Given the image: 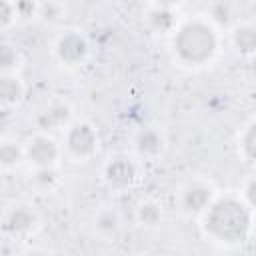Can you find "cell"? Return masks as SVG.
Wrapping results in <instances>:
<instances>
[{
  "label": "cell",
  "instance_id": "6da1fadb",
  "mask_svg": "<svg viewBox=\"0 0 256 256\" xmlns=\"http://www.w3.org/2000/svg\"><path fill=\"white\" fill-rule=\"evenodd\" d=\"M200 228L204 236L216 244H242L252 228V208L242 200V196L216 194L200 216Z\"/></svg>",
  "mask_w": 256,
  "mask_h": 256
},
{
  "label": "cell",
  "instance_id": "7a4b0ae2",
  "mask_svg": "<svg viewBox=\"0 0 256 256\" xmlns=\"http://www.w3.org/2000/svg\"><path fill=\"white\" fill-rule=\"evenodd\" d=\"M170 48L180 66L196 70L208 66L216 58L220 50V36L208 18L194 16L176 24L172 30Z\"/></svg>",
  "mask_w": 256,
  "mask_h": 256
},
{
  "label": "cell",
  "instance_id": "3957f363",
  "mask_svg": "<svg viewBox=\"0 0 256 256\" xmlns=\"http://www.w3.org/2000/svg\"><path fill=\"white\" fill-rule=\"evenodd\" d=\"M98 132L86 120H72L64 128L62 152H66L76 162H86L98 152Z\"/></svg>",
  "mask_w": 256,
  "mask_h": 256
},
{
  "label": "cell",
  "instance_id": "277c9868",
  "mask_svg": "<svg viewBox=\"0 0 256 256\" xmlns=\"http://www.w3.org/2000/svg\"><path fill=\"white\" fill-rule=\"evenodd\" d=\"M52 54L58 64H62L66 68H78L90 56V42L82 32L66 30L54 40Z\"/></svg>",
  "mask_w": 256,
  "mask_h": 256
},
{
  "label": "cell",
  "instance_id": "5b68a950",
  "mask_svg": "<svg viewBox=\"0 0 256 256\" xmlns=\"http://www.w3.org/2000/svg\"><path fill=\"white\" fill-rule=\"evenodd\" d=\"M138 176H140V164L134 156H128V154L112 156L102 168V178L106 186L114 192L130 190L138 182Z\"/></svg>",
  "mask_w": 256,
  "mask_h": 256
},
{
  "label": "cell",
  "instance_id": "8992f818",
  "mask_svg": "<svg viewBox=\"0 0 256 256\" xmlns=\"http://www.w3.org/2000/svg\"><path fill=\"white\" fill-rule=\"evenodd\" d=\"M216 190L210 182L206 180H190L184 186H180L178 194H176V204L178 210L188 216V218H200L202 212L210 206V202L214 200Z\"/></svg>",
  "mask_w": 256,
  "mask_h": 256
},
{
  "label": "cell",
  "instance_id": "52a82bcc",
  "mask_svg": "<svg viewBox=\"0 0 256 256\" xmlns=\"http://www.w3.org/2000/svg\"><path fill=\"white\" fill-rule=\"evenodd\" d=\"M62 144L50 132H36L24 142V158L32 168L58 166L62 158Z\"/></svg>",
  "mask_w": 256,
  "mask_h": 256
},
{
  "label": "cell",
  "instance_id": "ba28073f",
  "mask_svg": "<svg viewBox=\"0 0 256 256\" xmlns=\"http://www.w3.org/2000/svg\"><path fill=\"white\" fill-rule=\"evenodd\" d=\"M2 232L10 238H28L32 236L40 226V216L34 210V206L26 202L12 204L4 216H2Z\"/></svg>",
  "mask_w": 256,
  "mask_h": 256
},
{
  "label": "cell",
  "instance_id": "9c48e42d",
  "mask_svg": "<svg viewBox=\"0 0 256 256\" xmlns=\"http://www.w3.org/2000/svg\"><path fill=\"white\" fill-rule=\"evenodd\" d=\"M132 148L140 160H156L166 150V136L158 126H144L134 134Z\"/></svg>",
  "mask_w": 256,
  "mask_h": 256
},
{
  "label": "cell",
  "instance_id": "30bf717a",
  "mask_svg": "<svg viewBox=\"0 0 256 256\" xmlns=\"http://www.w3.org/2000/svg\"><path fill=\"white\" fill-rule=\"evenodd\" d=\"M72 106L68 102L56 100L50 102L46 108H42L36 116V126L42 132H52V130H64L70 122H72Z\"/></svg>",
  "mask_w": 256,
  "mask_h": 256
},
{
  "label": "cell",
  "instance_id": "8fae6325",
  "mask_svg": "<svg viewBox=\"0 0 256 256\" xmlns=\"http://www.w3.org/2000/svg\"><path fill=\"white\" fill-rule=\"evenodd\" d=\"M26 86L16 72H0V108L8 110L22 102Z\"/></svg>",
  "mask_w": 256,
  "mask_h": 256
},
{
  "label": "cell",
  "instance_id": "7c38bea8",
  "mask_svg": "<svg viewBox=\"0 0 256 256\" xmlns=\"http://www.w3.org/2000/svg\"><path fill=\"white\" fill-rule=\"evenodd\" d=\"M120 228H122V216H120V212L116 208L108 206V208H102V210L96 212V216H94V232L100 238L112 240V238L118 236Z\"/></svg>",
  "mask_w": 256,
  "mask_h": 256
},
{
  "label": "cell",
  "instance_id": "4fadbf2b",
  "mask_svg": "<svg viewBox=\"0 0 256 256\" xmlns=\"http://www.w3.org/2000/svg\"><path fill=\"white\" fill-rule=\"evenodd\" d=\"M230 44L240 56H252L256 48V30L252 24H236L230 32Z\"/></svg>",
  "mask_w": 256,
  "mask_h": 256
},
{
  "label": "cell",
  "instance_id": "5bb4252c",
  "mask_svg": "<svg viewBox=\"0 0 256 256\" xmlns=\"http://www.w3.org/2000/svg\"><path fill=\"white\" fill-rule=\"evenodd\" d=\"M164 220V210H162V204L152 200V198H146L142 200L138 206H136V222L144 228H158Z\"/></svg>",
  "mask_w": 256,
  "mask_h": 256
},
{
  "label": "cell",
  "instance_id": "9a60e30c",
  "mask_svg": "<svg viewBox=\"0 0 256 256\" xmlns=\"http://www.w3.org/2000/svg\"><path fill=\"white\" fill-rule=\"evenodd\" d=\"M24 160V144L14 138H0V168L14 170Z\"/></svg>",
  "mask_w": 256,
  "mask_h": 256
},
{
  "label": "cell",
  "instance_id": "2e32d148",
  "mask_svg": "<svg viewBox=\"0 0 256 256\" xmlns=\"http://www.w3.org/2000/svg\"><path fill=\"white\" fill-rule=\"evenodd\" d=\"M148 26L154 30V32H162V34H172V30L176 28L178 24V18H176V12L174 8H158V6H152L148 16Z\"/></svg>",
  "mask_w": 256,
  "mask_h": 256
},
{
  "label": "cell",
  "instance_id": "e0dca14e",
  "mask_svg": "<svg viewBox=\"0 0 256 256\" xmlns=\"http://www.w3.org/2000/svg\"><path fill=\"white\" fill-rule=\"evenodd\" d=\"M58 166H48V168H34V174H32V180H34V186L42 192H50L58 186L60 182V176H58Z\"/></svg>",
  "mask_w": 256,
  "mask_h": 256
},
{
  "label": "cell",
  "instance_id": "ac0fdd59",
  "mask_svg": "<svg viewBox=\"0 0 256 256\" xmlns=\"http://www.w3.org/2000/svg\"><path fill=\"white\" fill-rule=\"evenodd\" d=\"M22 64L20 50L10 42H0V72H16Z\"/></svg>",
  "mask_w": 256,
  "mask_h": 256
},
{
  "label": "cell",
  "instance_id": "d6986e66",
  "mask_svg": "<svg viewBox=\"0 0 256 256\" xmlns=\"http://www.w3.org/2000/svg\"><path fill=\"white\" fill-rule=\"evenodd\" d=\"M254 132H256V124H254V120H250L238 136V152L246 162L254 160V140H256Z\"/></svg>",
  "mask_w": 256,
  "mask_h": 256
},
{
  "label": "cell",
  "instance_id": "ffe728a7",
  "mask_svg": "<svg viewBox=\"0 0 256 256\" xmlns=\"http://www.w3.org/2000/svg\"><path fill=\"white\" fill-rule=\"evenodd\" d=\"M62 12H64L62 4L56 0H46V2H40V6H38V16L48 24L58 22L62 18Z\"/></svg>",
  "mask_w": 256,
  "mask_h": 256
},
{
  "label": "cell",
  "instance_id": "44dd1931",
  "mask_svg": "<svg viewBox=\"0 0 256 256\" xmlns=\"http://www.w3.org/2000/svg\"><path fill=\"white\" fill-rule=\"evenodd\" d=\"M38 0H14V10H16V18L18 20H30L34 16H38Z\"/></svg>",
  "mask_w": 256,
  "mask_h": 256
},
{
  "label": "cell",
  "instance_id": "7402d4cb",
  "mask_svg": "<svg viewBox=\"0 0 256 256\" xmlns=\"http://www.w3.org/2000/svg\"><path fill=\"white\" fill-rule=\"evenodd\" d=\"M16 10H14V0H0V30L10 28L16 22Z\"/></svg>",
  "mask_w": 256,
  "mask_h": 256
},
{
  "label": "cell",
  "instance_id": "603a6c76",
  "mask_svg": "<svg viewBox=\"0 0 256 256\" xmlns=\"http://www.w3.org/2000/svg\"><path fill=\"white\" fill-rule=\"evenodd\" d=\"M254 190H256V180H254V176H250L248 180H246V188H244V194H242V200L252 208L254 206Z\"/></svg>",
  "mask_w": 256,
  "mask_h": 256
},
{
  "label": "cell",
  "instance_id": "cb8c5ba5",
  "mask_svg": "<svg viewBox=\"0 0 256 256\" xmlns=\"http://www.w3.org/2000/svg\"><path fill=\"white\" fill-rule=\"evenodd\" d=\"M184 0H150L152 6H158V8H178Z\"/></svg>",
  "mask_w": 256,
  "mask_h": 256
}]
</instances>
